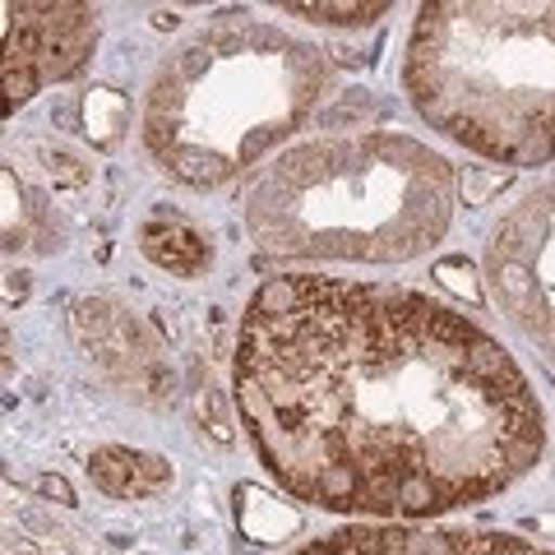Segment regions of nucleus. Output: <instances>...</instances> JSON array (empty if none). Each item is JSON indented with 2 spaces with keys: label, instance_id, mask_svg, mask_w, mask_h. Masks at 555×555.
Here are the masks:
<instances>
[{
  "label": "nucleus",
  "instance_id": "nucleus-1",
  "mask_svg": "<svg viewBox=\"0 0 555 555\" xmlns=\"http://www.w3.org/2000/svg\"><path fill=\"white\" fill-rule=\"evenodd\" d=\"M232 403L292 500L385 524L481 505L546 449L524 366L477 320L398 283H259L236 328Z\"/></svg>",
  "mask_w": 555,
  "mask_h": 555
},
{
  "label": "nucleus",
  "instance_id": "nucleus-2",
  "mask_svg": "<svg viewBox=\"0 0 555 555\" xmlns=\"http://www.w3.org/2000/svg\"><path fill=\"white\" fill-rule=\"evenodd\" d=\"M463 181L454 163L398 130L324 134L278 153L241 199L269 259L408 264L444 241Z\"/></svg>",
  "mask_w": 555,
  "mask_h": 555
},
{
  "label": "nucleus",
  "instance_id": "nucleus-3",
  "mask_svg": "<svg viewBox=\"0 0 555 555\" xmlns=\"http://www.w3.org/2000/svg\"><path fill=\"white\" fill-rule=\"evenodd\" d=\"M334 83L315 42L228 20L190 33L149 79L144 153L171 185L222 190L292 139Z\"/></svg>",
  "mask_w": 555,
  "mask_h": 555
},
{
  "label": "nucleus",
  "instance_id": "nucleus-4",
  "mask_svg": "<svg viewBox=\"0 0 555 555\" xmlns=\"http://www.w3.org/2000/svg\"><path fill=\"white\" fill-rule=\"evenodd\" d=\"M403 93L430 130L500 167L555 163V5H422Z\"/></svg>",
  "mask_w": 555,
  "mask_h": 555
},
{
  "label": "nucleus",
  "instance_id": "nucleus-5",
  "mask_svg": "<svg viewBox=\"0 0 555 555\" xmlns=\"http://www.w3.org/2000/svg\"><path fill=\"white\" fill-rule=\"evenodd\" d=\"M486 292L555 379V181L500 214L486 241Z\"/></svg>",
  "mask_w": 555,
  "mask_h": 555
},
{
  "label": "nucleus",
  "instance_id": "nucleus-6",
  "mask_svg": "<svg viewBox=\"0 0 555 555\" xmlns=\"http://www.w3.org/2000/svg\"><path fill=\"white\" fill-rule=\"evenodd\" d=\"M98 5H5V112L75 79L98 51Z\"/></svg>",
  "mask_w": 555,
  "mask_h": 555
},
{
  "label": "nucleus",
  "instance_id": "nucleus-7",
  "mask_svg": "<svg viewBox=\"0 0 555 555\" xmlns=\"http://www.w3.org/2000/svg\"><path fill=\"white\" fill-rule=\"evenodd\" d=\"M69 328H75V343L98 366V375L112 379L120 393H130L149 408L171 398V371L163 361V347L134 310L112 297H83L69 310Z\"/></svg>",
  "mask_w": 555,
  "mask_h": 555
},
{
  "label": "nucleus",
  "instance_id": "nucleus-8",
  "mask_svg": "<svg viewBox=\"0 0 555 555\" xmlns=\"http://www.w3.org/2000/svg\"><path fill=\"white\" fill-rule=\"evenodd\" d=\"M292 555H551V551L505 532L379 524V528H338L297 546Z\"/></svg>",
  "mask_w": 555,
  "mask_h": 555
},
{
  "label": "nucleus",
  "instance_id": "nucleus-9",
  "mask_svg": "<svg viewBox=\"0 0 555 555\" xmlns=\"http://www.w3.org/2000/svg\"><path fill=\"white\" fill-rule=\"evenodd\" d=\"M139 250L153 269H163L171 278H199L214 269V241L204 228H195L185 214L158 208L139 222Z\"/></svg>",
  "mask_w": 555,
  "mask_h": 555
},
{
  "label": "nucleus",
  "instance_id": "nucleus-10",
  "mask_svg": "<svg viewBox=\"0 0 555 555\" xmlns=\"http://www.w3.org/2000/svg\"><path fill=\"white\" fill-rule=\"evenodd\" d=\"M89 477L112 500H149V495H163L177 481V473H171V463L163 454L130 449V444H98L89 454Z\"/></svg>",
  "mask_w": 555,
  "mask_h": 555
},
{
  "label": "nucleus",
  "instance_id": "nucleus-11",
  "mask_svg": "<svg viewBox=\"0 0 555 555\" xmlns=\"http://www.w3.org/2000/svg\"><path fill=\"white\" fill-rule=\"evenodd\" d=\"M236 524H241V532H246L250 542L269 546V542H283V537L301 532V514L292 509L287 500L259 491V486H241L236 491Z\"/></svg>",
  "mask_w": 555,
  "mask_h": 555
},
{
  "label": "nucleus",
  "instance_id": "nucleus-12",
  "mask_svg": "<svg viewBox=\"0 0 555 555\" xmlns=\"http://www.w3.org/2000/svg\"><path fill=\"white\" fill-rule=\"evenodd\" d=\"M126 98H120L116 89H93L89 98H83V134L93 139L98 149H116L120 144V130H126Z\"/></svg>",
  "mask_w": 555,
  "mask_h": 555
},
{
  "label": "nucleus",
  "instance_id": "nucleus-13",
  "mask_svg": "<svg viewBox=\"0 0 555 555\" xmlns=\"http://www.w3.org/2000/svg\"><path fill=\"white\" fill-rule=\"evenodd\" d=\"M283 14H297L320 28H371L389 14V5H283Z\"/></svg>",
  "mask_w": 555,
  "mask_h": 555
},
{
  "label": "nucleus",
  "instance_id": "nucleus-14",
  "mask_svg": "<svg viewBox=\"0 0 555 555\" xmlns=\"http://www.w3.org/2000/svg\"><path fill=\"white\" fill-rule=\"evenodd\" d=\"M436 278H440V287L454 292V297L473 301V306L481 301V283H477V273H473V264H467V259H440Z\"/></svg>",
  "mask_w": 555,
  "mask_h": 555
},
{
  "label": "nucleus",
  "instance_id": "nucleus-15",
  "mask_svg": "<svg viewBox=\"0 0 555 555\" xmlns=\"http://www.w3.org/2000/svg\"><path fill=\"white\" fill-rule=\"evenodd\" d=\"M38 153H42L51 181H61V185H83L89 181V167H83V158H75V153H65V149H38Z\"/></svg>",
  "mask_w": 555,
  "mask_h": 555
},
{
  "label": "nucleus",
  "instance_id": "nucleus-16",
  "mask_svg": "<svg viewBox=\"0 0 555 555\" xmlns=\"http://www.w3.org/2000/svg\"><path fill=\"white\" fill-rule=\"evenodd\" d=\"M505 181L500 177H477L473 167L463 171V204H486V195H491V190H500Z\"/></svg>",
  "mask_w": 555,
  "mask_h": 555
},
{
  "label": "nucleus",
  "instance_id": "nucleus-17",
  "mask_svg": "<svg viewBox=\"0 0 555 555\" xmlns=\"http://www.w3.org/2000/svg\"><path fill=\"white\" fill-rule=\"evenodd\" d=\"M38 486H42L51 500H61V505H75V491H69V481H61V477H42Z\"/></svg>",
  "mask_w": 555,
  "mask_h": 555
},
{
  "label": "nucleus",
  "instance_id": "nucleus-18",
  "mask_svg": "<svg viewBox=\"0 0 555 555\" xmlns=\"http://www.w3.org/2000/svg\"><path fill=\"white\" fill-rule=\"evenodd\" d=\"M532 528H537V532H555V514H542V518H532Z\"/></svg>",
  "mask_w": 555,
  "mask_h": 555
}]
</instances>
